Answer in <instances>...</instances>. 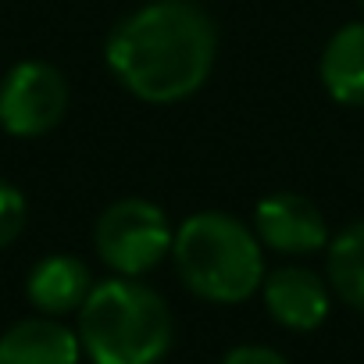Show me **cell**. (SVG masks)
<instances>
[{"instance_id":"obj_1","label":"cell","mask_w":364,"mask_h":364,"mask_svg":"<svg viewBox=\"0 0 364 364\" xmlns=\"http://www.w3.org/2000/svg\"><path fill=\"white\" fill-rule=\"evenodd\" d=\"M215 58V22L190 0H150L111 29L104 47L114 79L146 104L193 97L211 79Z\"/></svg>"},{"instance_id":"obj_2","label":"cell","mask_w":364,"mask_h":364,"mask_svg":"<svg viewBox=\"0 0 364 364\" xmlns=\"http://www.w3.org/2000/svg\"><path fill=\"white\" fill-rule=\"evenodd\" d=\"M171 332L164 296L129 275L97 282L79 307V343L93 364H157Z\"/></svg>"},{"instance_id":"obj_3","label":"cell","mask_w":364,"mask_h":364,"mask_svg":"<svg viewBox=\"0 0 364 364\" xmlns=\"http://www.w3.org/2000/svg\"><path fill=\"white\" fill-rule=\"evenodd\" d=\"M171 261L190 293L211 304H243L264 282L261 240L225 211L190 215L175 229Z\"/></svg>"},{"instance_id":"obj_4","label":"cell","mask_w":364,"mask_h":364,"mask_svg":"<svg viewBox=\"0 0 364 364\" xmlns=\"http://www.w3.org/2000/svg\"><path fill=\"white\" fill-rule=\"evenodd\" d=\"M171 225L168 215L143 197H122L114 200L93 229V247L100 254V261L114 272V275H129L139 279L150 268H157L168 254H171Z\"/></svg>"},{"instance_id":"obj_5","label":"cell","mask_w":364,"mask_h":364,"mask_svg":"<svg viewBox=\"0 0 364 364\" xmlns=\"http://www.w3.org/2000/svg\"><path fill=\"white\" fill-rule=\"evenodd\" d=\"M68 111V82L47 61H18L0 82V129L36 139L58 129Z\"/></svg>"},{"instance_id":"obj_6","label":"cell","mask_w":364,"mask_h":364,"mask_svg":"<svg viewBox=\"0 0 364 364\" xmlns=\"http://www.w3.org/2000/svg\"><path fill=\"white\" fill-rule=\"evenodd\" d=\"M254 232L261 247L275 254H318L328 247V225L325 215L300 193H272L254 211Z\"/></svg>"},{"instance_id":"obj_7","label":"cell","mask_w":364,"mask_h":364,"mask_svg":"<svg viewBox=\"0 0 364 364\" xmlns=\"http://www.w3.org/2000/svg\"><path fill=\"white\" fill-rule=\"evenodd\" d=\"M261 293L268 314L293 332H311L328 318V286L311 268H275L272 275H264Z\"/></svg>"},{"instance_id":"obj_8","label":"cell","mask_w":364,"mask_h":364,"mask_svg":"<svg viewBox=\"0 0 364 364\" xmlns=\"http://www.w3.org/2000/svg\"><path fill=\"white\" fill-rule=\"evenodd\" d=\"M82 343L58 318H26L0 336V364H79Z\"/></svg>"},{"instance_id":"obj_9","label":"cell","mask_w":364,"mask_h":364,"mask_svg":"<svg viewBox=\"0 0 364 364\" xmlns=\"http://www.w3.org/2000/svg\"><path fill=\"white\" fill-rule=\"evenodd\" d=\"M93 289V275L86 268V261L72 257V254H50L43 261H36V268L26 279V296L36 311L61 318L82 307V300Z\"/></svg>"},{"instance_id":"obj_10","label":"cell","mask_w":364,"mask_h":364,"mask_svg":"<svg viewBox=\"0 0 364 364\" xmlns=\"http://www.w3.org/2000/svg\"><path fill=\"white\" fill-rule=\"evenodd\" d=\"M321 86L336 104L364 107V18L343 26L321 50Z\"/></svg>"},{"instance_id":"obj_11","label":"cell","mask_w":364,"mask_h":364,"mask_svg":"<svg viewBox=\"0 0 364 364\" xmlns=\"http://www.w3.org/2000/svg\"><path fill=\"white\" fill-rule=\"evenodd\" d=\"M328 286L346 307L364 314V222L328 240Z\"/></svg>"},{"instance_id":"obj_12","label":"cell","mask_w":364,"mask_h":364,"mask_svg":"<svg viewBox=\"0 0 364 364\" xmlns=\"http://www.w3.org/2000/svg\"><path fill=\"white\" fill-rule=\"evenodd\" d=\"M26 215H29V208H26L22 190L0 178V250L11 247V243L22 236V229H26Z\"/></svg>"},{"instance_id":"obj_13","label":"cell","mask_w":364,"mask_h":364,"mask_svg":"<svg viewBox=\"0 0 364 364\" xmlns=\"http://www.w3.org/2000/svg\"><path fill=\"white\" fill-rule=\"evenodd\" d=\"M222 364H289L279 350L272 346H257V343H247V346H236L222 357Z\"/></svg>"},{"instance_id":"obj_14","label":"cell","mask_w":364,"mask_h":364,"mask_svg":"<svg viewBox=\"0 0 364 364\" xmlns=\"http://www.w3.org/2000/svg\"><path fill=\"white\" fill-rule=\"evenodd\" d=\"M360 11H364V0H360Z\"/></svg>"}]
</instances>
